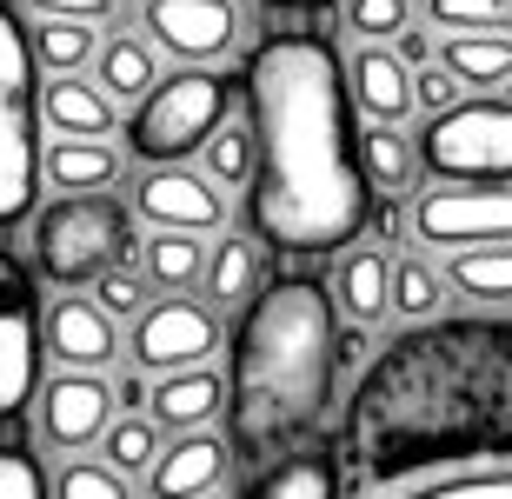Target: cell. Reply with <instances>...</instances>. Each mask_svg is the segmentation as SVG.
<instances>
[{"instance_id": "6da1fadb", "label": "cell", "mask_w": 512, "mask_h": 499, "mask_svg": "<svg viewBox=\"0 0 512 499\" xmlns=\"http://www.w3.org/2000/svg\"><path fill=\"white\" fill-rule=\"evenodd\" d=\"M253 114L247 227L266 253H340L366 233L373 180L360 154V100L320 34H266L240 74Z\"/></svg>"}, {"instance_id": "7a4b0ae2", "label": "cell", "mask_w": 512, "mask_h": 499, "mask_svg": "<svg viewBox=\"0 0 512 499\" xmlns=\"http://www.w3.org/2000/svg\"><path fill=\"white\" fill-rule=\"evenodd\" d=\"M346 486L393 466L512 453V313H433L360 366V386L340 413Z\"/></svg>"}, {"instance_id": "3957f363", "label": "cell", "mask_w": 512, "mask_h": 499, "mask_svg": "<svg viewBox=\"0 0 512 499\" xmlns=\"http://www.w3.org/2000/svg\"><path fill=\"white\" fill-rule=\"evenodd\" d=\"M340 393V300L333 280H260L227 346V440L247 466L306 446Z\"/></svg>"}, {"instance_id": "277c9868", "label": "cell", "mask_w": 512, "mask_h": 499, "mask_svg": "<svg viewBox=\"0 0 512 499\" xmlns=\"http://www.w3.org/2000/svg\"><path fill=\"white\" fill-rule=\"evenodd\" d=\"M240 80H227L213 60H180L173 74H160L127 114V154L133 160H187L207 147V134L240 107Z\"/></svg>"}, {"instance_id": "5b68a950", "label": "cell", "mask_w": 512, "mask_h": 499, "mask_svg": "<svg viewBox=\"0 0 512 499\" xmlns=\"http://www.w3.org/2000/svg\"><path fill=\"white\" fill-rule=\"evenodd\" d=\"M47 120H40V60L34 40L0 7V227H20L40 207V154H47Z\"/></svg>"}, {"instance_id": "8992f818", "label": "cell", "mask_w": 512, "mask_h": 499, "mask_svg": "<svg viewBox=\"0 0 512 499\" xmlns=\"http://www.w3.org/2000/svg\"><path fill=\"white\" fill-rule=\"evenodd\" d=\"M127 247H133V207H120V193L107 187L60 193L34 220V267L60 293L94 287L114 260H127Z\"/></svg>"}, {"instance_id": "52a82bcc", "label": "cell", "mask_w": 512, "mask_h": 499, "mask_svg": "<svg viewBox=\"0 0 512 499\" xmlns=\"http://www.w3.org/2000/svg\"><path fill=\"white\" fill-rule=\"evenodd\" d=\"M419 173L433 180H512V94H466L419 127Z\"/></svg>"}, {"instance_id": "ba28073f", "label": "cell", "mask_w": 512, "mask_h": 499, "mask_svg": "<svg viewBox=\"0 0 512 499\" xmlns=\"http://www.w3.org/2000/svg\"><path fill=\"white\" fill-rule=\"evenodd\" d=\"M413 240L433 253L512 240V180H433V187H419Z\"/></svg>"}, {"instance_id": "9c48e42d", "label": "cell", "mask_w": 512, "mask_h": 499, "mask_svg": "<svg viewBox=\"0 0 512 499\" xmlns=\"http://www.w3.org/2000/svg\"><path fill=\"white\" fill-rule=\"evenodd\" d=\"M40 360H47V307H40L34 267H20L0 247V426L40 393Z\"/></svg>"}, {"instance_id": "30bf717a", "label": "cell", "mask_w": 512, "mask_h": 499, "mask_svg": "<svg viewBox=\"0 0 512 499\" xmlns=\"http://www.w3.org/2000/svg\"><path fill=\"white\" fill-rule=\"evenodd\" d=\"M133 366L140 373H173V366H200L220 353V307L213 300H187V293H167V300H147L133 313V340H127Z\"/></svg>"}, {"instance_id": "8fae6325", "label": "cell", "mask_w": 512, "mask_h": 499, "mask_svg": "<svg viewBox=\"0 0 512 499\" xmlns=\"http://www.w3.org/2000/svg\"><path fill=\"white\" fill-rule=\"evenodd\" d=\"M353 493L366 499H512V453H459V460L393 466L373 473Z\"/></svg>"}, {"instance_id": "7c38bea8", "label": "cell", "mask_w": 512, "mask_h": 499, "mask_svg": "<svg viewBox=\"0 0 512 499\" xmlns=\"http://www.w3.org/2000/svg\"><path fill=\"white\" fill-rule=\"evenodd\" d=\"M133 213L147 227H193L220 233L227 227V193L207 167H180V160H147V173L133 180Z\"/></svg>"}, {"instance_id": "4fadbf2b", "label": "cell", "mask_w": 512, "mask_h": 499, "mask_svg": "<svg viewBox=\"0 0 512 499\" xmlns=\"http://www.w3.org/2000/svg\"><path fill=\"white\" fill-rule=\"evenodd\" d=\"M34 406H40V440H47V446H60V453H80V446H100V433H107V420L120 413L114 386L100 380L94 366H60L54 380H40Z\"/></svg>"}, {"instance_id": "5bb4252c", "label": "cell", "mask_w": 512, "mask_h": 499, "mask_svg": "<svg viewBox=\"0 0 512 499\" xmlns=\"http://www.w3.org/2000/svg\"><path fill=\"white\" fill-rule=\"evenodd\" d=\"M140 27L173 60H220L240 40L233 0H140Z\"/></svg>"}, {"instance_id": "9a60e30c", "label": "cell", "mask_w": 512, "mask_h": 499, "mask_svg": "<svg viewBox=\"0 0 512 499\" xmlns=\"http://www.w3.org/2000/svg\"><path fill=\"white\" fill-rule=\"evenodd\" d=\"M233 453L227 433H213V426H187V433H173V446H160V460L147 473V493L153 499H200V493H220L233 480Z\"/></svg>"}, {"instance_id": "2e32d148", "label": "cell", "mask_w": 512, "mask_h": 499, "mask_svg": "<svg viewBox=\"0 0 512 499\" xmlns=\"http://www.w3.org/2000/svg\"><path fill=\"white\" fill-rule=\"evenodd\" d=\"M47 353H54L60 366H114L120 360V327L114 313L100 307V300H87L80 287H67L47 307Z\"/></svg>"}, {"instance_id": "e0dca14e", "label": "cell", "mask_w": 512, "mask_h": 499, "mask_svg": "<svg viewBox=\"0 0 512 499\" xmlns=\"http://www.w3.org/2000/svg\"><path fill=\"white\" fill-rule=\"evenodd\" d=\"M353 100H360L366 120H406L419 107L413 67L399 60L393 40H360V54H353Z\"/></svg>"}, {"instance_id": "ac0fdd59", "label": "cell", "mask_w": 512, "mask_h": 499, "mask_svg": "<svg viewBox=\"0 0 512 499\" xmlns=\"http://www.w3.org/2000/svg\"><path fill=\"white\" fill-rule=\"evenodd\" d=\"M40 120L47 134H114L120 127V100L100 80L80 74H40Z\"/></svg>"}, {"instance_id": "d6986e66", "label": "cell", "mask_w": 512, "mask_h": 499, "mask_svg": "<svg viewBox=\"0 0 512 499\" xmlns=\"http://www.w3.org/2000/svg\"><path fill=\"white\" fill-rule=\"evenodd\" d=\"M220 406H227V373H213L207 360H200V366H173V373H160V386L147 393V413L167 426V433L207 426Z\"/></svg>"}, {"instance_id": "ffe728a7", "label": "cell", "mask_w": 512, "mask_h": 499, "mask_svg": "<svg viewBox=\"0 0 512 499\" xmlns=\"http://www.w3.org/2000/svg\"><path fill=\"white\" fill-rule=\"evenodd\" d=\"M266 280V253H260V233H233L220 227V240L207 247V273H200V300L213 307H247Z\"/></svg>"}, {"instance_id": "44dd1931", "label": "cell", "mask_w": 512, "mask_h": 499, "mask_svg": "<svg viewBox=\"0 0 512 499\" xmlns=\"http://www.w3.org/2000/svg\"><path fill=\"white\" fill-rule=\"evenodd\" d=\"M333 300H340V320L380 327L393 313V260L380 247H346L333 267Z\"/></svg>"}, {"instance_id": "7402d4cb", "label": "cell", "mask_w": 512, "mask_h": 499, "mask_svg": "<svg viewBox=\"0 0 512 499\" xmlns=\"http://www.w3.org/2000/svg\"><path fill=\"white\" fill-rule=\"evenodd\" d=\"M340 453L333 446H293L280 460H266V473H253V499H333L340 493Z\"/></svg>"}, {"instance_id": "603a6c76", "label": "cell", "mask_w": 512, "mask_h": 499, "mask_svg": "<svg viewBox=\"0 0 512 499\" xmlns=\"http://www.w3.org/2000/svg\"><path fill=\"white\" fill-rule=\"evenodd\" d=\"M47 187L60 193H87V187H114L120 180V147L107 134H54L40 154Z\"/></svg>"}, {"instance_id": "cb8c5ba5", "label": "cell", "mask_w": 512, "mask_h": 499, "mask_svg": "<svg viewBox=\"0 0 512 499\" xmlns=\"http://www.w3.org/2000/svg\"><path fill=\"white\" fill-rule=\"evenodd\" d=\"M439 60L453 67L473 94H499L512 80V34H479V27H453L439 34Z\"/></svg>"}, {"instance_id": "d4e9b609", "label": "cell", "mask_w": 512, "mask_h": 499, "mask_svg": "<svg viewBox=\"0 0 512 499\" xmlns=\"http://www.w3.org/2000/svg\"><path fill=\"white\" fill-rule=\"evenodd\" d=\"M207 240L213 233H193V227H153V240H140V267L160 293H187L207 273Z\"/></svg>"}, {"instance_id": "484cf974", "label": "cell", "mask_w": 512, "mask_h": 499, "mask_svg": "<svg viewBox=\"0 0 512 499\" xmlns=\"http://www.w3.org/2000/svg\"><path fill=\"white\" fill-rule=\"evenodd\" d=\"M446 280L479 307H512V240H486V247H453L446 253Z\"/></svg>"}, {"instance_id": "4316f807", "label": "cell", "mask_w": 512, "mask_h": 499, "mask_svg": "<svg viewBox=\"0 0 512 499\" xmlns=\"http://www.w3.org/2000/svg\"><path fill=\"white\" fill-rule=\"evenodd\" d=\"M360 154L373 193H406L419 173V134H406V120H366L360 127Z\"/></svg>"}, {"instance_id": "83f0119b", "label": "cell", "mask_w": 512, "mask_h": 499, "mask_svg": "<svg viewBox=\"0 0 512 499\" xmlns=\"http://www.w3.org/2000/svg\"><path fill=\"white\" fill-rule=\"evenodd\" d=\"M94 80L120 107H133V100L160 80V47H153V40H133V34H107L100 54H94Z\"/></svg>"}, {"instance_id": "f1b7e54d", "label": "cell", "mask_w": 512, "mask_h": 499, "mask_svg": "<svg viewBox=\"0 0 512 499\" xmlns=\"http://www.w3.org/2000/svg\"><path fill=\"white\" fill-rule=\"evenodd\" d=\"M100 20H74V14H34V60L40 74H80V67H94L100 54Z\"/></svg>"}, {"instance_id": "f546056e", "label": "cell", "mask_w": 512, "mask_h": 499, "mask_svg": "<svg viewBox=\"0 0 512 499\" xmlns=\"http://www.w3.org/2000/svg\"><path fill=\"white\" fill-rule=\"evenodd\" d=\"M100 453H107L127 480H147L153 460H160V420H153V413H127V406H120L114 420H107V433H100Z\"/></svg>"}, {"instance_id": "4dcf8cb0", "label": "cell", "mask_w": 512, "mask_h": 499, "mask_svg": "<svg viewBox=\"0 0 512 499\" xmlns=\"http://www.w3.org/2000/svg\"><path fill=\"white\" fill-rule=\"evenodd\" d=\"M446 267H433L426 253H406V260H393V313L399 320H433V313H446Z\"/></svg>"}, {"instance_id": "1f68e13d", "label": "cell", "mask_w": 512, "mask_h": 499, "mask_svg": "<svg viewBox=\"0 0 512 499\" xmlns=\"http://www.w3.org/2000/svg\"><path fill=\"white\" fill-rule=\"evenodd\" d=\"M200 167H207L220 187H247V180H253V114H240V107H233V114L207 134Z\"/></svg>"}, {"instance_id": "d6a6232c", "label": "cell", "mask_w": 512, "mask_h": 499, "mask_svg": "<svg viewBox=\"0 0 512 499\" xmlns=\"http://www.w3.org/2000/svg\"><path fill=\"white\" fill-rule=\"evenodd\" d=\"M54 493H60V499H127L133 480L120 473L114 460H107V453H94V460H87V453H74V460L60 466Z\"/></svg>"}, {"instance_id": "836d02e7", "label": "cell", "mask_w": 512, "mask_h": 499, "mask_svg": "<svg viewBox=\"0 0 512 499\" xmlns=\"http://www.w3.org/2000/svg\"><path fill=\"white\" fill-rule=\"evenodd\" d=\"M433 27H479V34H512V0H426Z\"/></svg>"}, {"instance_id": "e575fe53", "label": "cell", "mask_w": 512, "mask_h": 499, "mask_svg": "<svg viewBox=\"0 0 512 499\" xmlns=\"http://www.w3.org/2000/svg\"><path fill=\"white\" fill-rule=\"evenodd\" d=\"M147 293H153L147 267H127V260H114V267H107V273L94 280V300H100L107 313H114V320H133V313L147 307Z\"/></svg>"}, {"instance_id": "d590c367", "label": "cell", "mask_w": 512, "mask_h": 499, "mask_svg": "<svg viewBox=\"0 0 512 499\" xmlns=\"http://www.w3.org/2000/svg\"><path fill=\"white\" fill-rule=\"evenodd\" d=\"M413 20V0H346V34L353 40H393Z\"/></svg>"}, {"instance_id": "8d00e7d4", "label": "cell", "mask_w": 512, "mask_h": 499, "mask_svg": "<svg viewBox=\"0 0 512 499\" xmlns=\"http://www.w3.org/2000/svg\"><path fill=\"white\" fill-rule=\"evenodd\" d=\"M473 87L446 67V60H426V67H413V100H419V114H446L453 100H466Z\"/></svg>"}, {"instance_id": "74e56055", "label": "cell", "mask_w": 512, "mask_h": 499, "mask_svg": "<svg viewBox=\"0 0 512 499\" xmlns=\"http://www.w3.org/2000/svg\"><path fill=\"white\" fill-rule=\"evenodd\" d=\"M40 493H54V480L34 466V453L0 446V499H40Z\"/></svg>"}, {"instance_id": "f35d334b", "label": "cell", "mask_w": 512, "mask_h": 499, "mask_svg": "<svg viewBox=\"0 0 512 499\" xmlns=\"http://www.w3.org/2000/svg\"><path fill=\"white\" fill-rule=\"evenodd\" d=\"M27 14H74V20H107L120 14V0H27Z\"/></svg>"}, {"instance_id": "ab89813d", "label": "cell", "mask_w": 512, "mask_h": 499, "mask_svg": "<svg viewBox=\"0 0 512 499\" xmlns=\"http://www.w3.org/2000/svg\"><path fill=\"white\" fill-rule=\"evenodd\" d=\"M393 47H399V60H406V67H426V60H439V40L426 34V27H413V20L393 34Z\"/></svg>"}, {"instance_id": "60d3db41", "label": "cell", "mask_w": 512, "mask_h": 499, "mask_svg": "<svg viewBox=\"0 0 512 499\" xmlns=\"http://www.w3.org/2000/svg\"><path fill=\"white\" fill-rule=\"evenodd\" d=\"M114 400L127 406V413H140V406H147V380H140V373H120V380H114Z\"/></svg>"}, {"instance_id": "b9f144b4", "label": "cell", "mask_w": 512, "mask_h": 499, "mask_svg": "<svg viewBox=\"0 0 512 499\" xmlns=\"http://www.w3.org/2000/svg\"><path fill=\"white\" fill-rule=\"evenodd\" d=\"M266 14H326L333 0H260Z\"/></svg>"}, {"instance_id": "7bdbcfd3", "label": "cell", "mask_w": 512, "mask_h": 499, "mask_svg": "<svg viewBox=\"0 0 512 499\" xmlns=\"http://www.w3.org/2000/svg\"><path fill=\"white\" fill-rule=\"evenodd\" d=\"M499 94H512V80H506V87H499Z\"/></svg>"}]
</instances>
